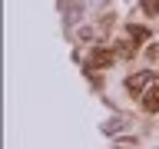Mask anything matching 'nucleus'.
I'll use <instances>...</instances> for the list:
<instances>
[{
  "label": "nucleus",
  "instance_id": "nucleus-1",
  "mask_svg": "<svg viewBox=\"0 0 159 149\" xmlns=\"http://www.w3.org/2000/svg\"><path fill=\"white\" fill-rule=\"evenodd\" d=\"M159 79H156V73H136V76H129L126 79V89L136 96V93H146V86H156Z\"/></svg>",
  "mask_w": 159,
  "mask_h": 149
},
{
  "label": "nucleus",
  "instance_id": "nucleus-2",
  "mask_svg": "<svg viewBox=\"0 0 159 149\" xmlns=\"http://www.w3.org/2000/svg\"><path fill=\"white\" fill-rule=\"evenodd\" d=\"M143 109H146V113H159V83L143 93Z\"/></svg>",
  "mask_w": 159,
  "mask_h": 149
},
{
  "label": "nucleus",
  "instance_id": "nucleus-3",
  "mask_svg": "<svg viewBox=\"0 0 159 149\" xmlns=\"http://www.w3.org/2000/svg\"><path fill=\"white\" fill-rule=\"evenodd\" d=\"M113 63V53L109 50H96L93 56H89V66H109Z\"/></svg>",
  "mask_w": 159,
  "mask_h": 149
},
{
  "label": "nucleus",
  "instance_id": "nucleus-4",
  "mask_svg": "<svg viewBox=\"0 0 159 149\" xmlns=\"http://www.w3.org/2000/svg\"><path fill=\"white\" fill-rule=\"evenodd\" d=\"M126 33H129V40H133V43H143V40L149 37V33H146V27H129Z\"/></svg>",
  "mask_w": 159,
  "mask_h": 149
},
{
  "label": "nucleus",
  "instance_id": "nucleus-5",
  "mask_svg": "<svg viewBox=\"0 0 159 149\" xmlns=\"http://www.w3.org/2000/svg\"><path fill=\"white\" fill-rule=\"evenodd\" d=\"M143 7H146V13H159V0H143Z\"/></svg>",
  "mask_w": 159,
  "mask_h": 149
}]
</instances>
